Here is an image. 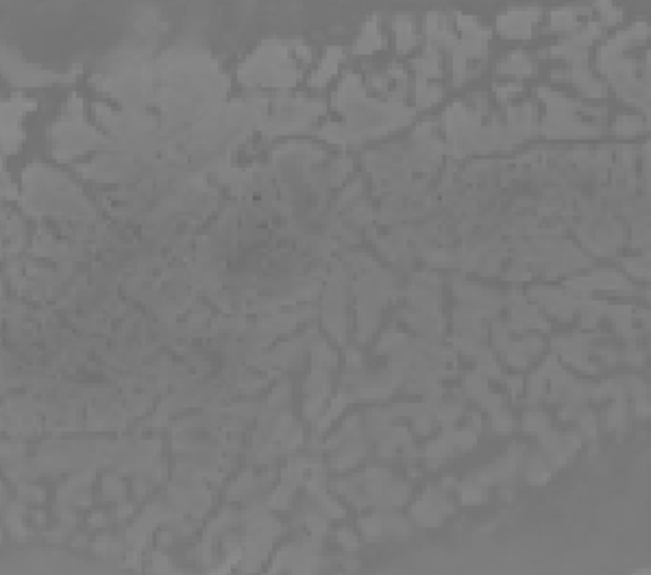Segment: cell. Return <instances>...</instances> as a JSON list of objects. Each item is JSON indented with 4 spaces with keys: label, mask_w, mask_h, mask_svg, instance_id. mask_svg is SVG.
I'll use <instances>...</instances> for the list:
<instances>
[{
    "label": "cell",
    "mask_w": 651,
    "mask_h": 575,
    "mask_svg": "<svg viewBox=\"0 0 651 575\" xmlns=\"http://www.w3.org/2000/svg\"><path fill=\"white\" fill-rule=\"evenodd\" d=\"M538 18V11H510L499 18V28L505 35L527 37L532 33V22Z\"/></svg>",
    "instance_id": "obj_1"
},
{
    "label": "cell",
    "mask_w": 651,
    "mask_h": 575,
    "mask_svg": "<svg viewBox=\"0 0 651 575\" xmlns=\"http://www.w3.org/2000/svg\"><path fill=\"white\" fill-rule=\"evenodd\" d=\"M379 42H381L379 31H377L375 26H366V28H364V33H362V37H360V46H358V51H362V53H370V51H375V49H377Z\"/></svg>",
    "instance_id": "obj_2"
}]
</instances>
